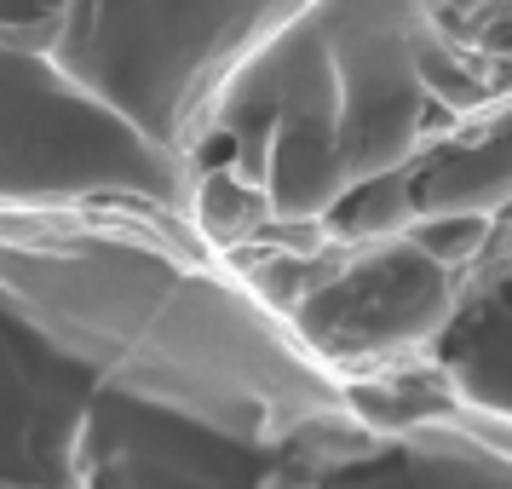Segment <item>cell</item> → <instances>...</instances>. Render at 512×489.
Listing matches in <instances>:
<instances>
[{
    "label": "cell",
    "instance_id": "1",
    "mask_svg": "<svg viewBox=\"0 0 512 489\" xmlns=\"http://www.w3.org/2000/svg\"><path fill=\"white\" fill-rule=\"evenodd\" d=\"M0 300L47 328L58 357H87L121 392L196 409L242 443L294 438L340 409V380L294 340L282 311L167 208L0 213Z\"/></svg>",
    "mask_w": 512,
    "mask_h": 489
},
{
    "label": "cell",
    "instance_id": "2",
    "mask_svg": "<svg viewBox=\"0 0 512 489\" xmlns=\"http://www.w3.org/2000/svg\"><path fill=\"white\" fill-rule=\"evenodd\" d=\"M190 173L64 64L0 41V213L167 208L185 213Z\"/></svg>",
    "mask_w": 512,
    "mask_h": 489
},
{
    "label": "cell",
    "instance_id": "3",
    "mask_svg": "<svg viewBox=\"0 0 512 489\" xmlns=\"http://www.w3.org/2000/svg\"><path fill=\"white\" fill-rule=\"evenodd\" d=\"M455 300L461 288L443 265H432L409 236H386L346 242L340 265L282 317L334 380H346L420 357L449 323Z\"/></svg>",
    "mask_w": 512,
    "mask_h": 489
},
{
    "label": "cell",
    "instance_id": "4",
    "mask_svg": "<svg viewBox=\"0 0 512 489\" xmlns=\"http://www.w3.org/2000/svg\"><path fill=\"white\" fill-rule=\"evenodd\" d=\"M409 213H507V104L449 127V139H432L415 162L403 167Z\"/></svg>",
    "mask_w": 512,
    "mask_h": 489
},
{
    "label": "cell",
    "instance_id": "5",
    "mask_svg": "<svg viewBox=\"0 0 512 489\" xmlns=\"http://www.w3.org/2000/svg\"><path fill=\"white\" fill-rule=\"evenodd\" d=\"M185 219L208 254H242L271 225V202L259 185H242L231 167H196L185 190Z\"/></svg>",
    "mask_w": 512,
    "mask_h": 489
},
{
    "label": "cell",
    "instance_id": "6",
    "mask_svg": "<svg viewBox=\"0 0 512 489\" xmlns=\"http://www.w3.org/2000/svg\"><path fill=\"white\" fill-rule=\"evenodd\" d=\"M6 489H29V484H6Z\"/></svg>",
    "mask_w": 512,
    "mask_h": 489
}]
</instances>
